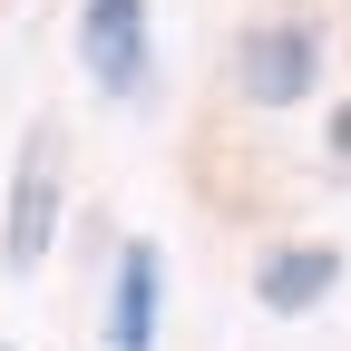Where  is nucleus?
<instances>
[{"label":"nucleus","mask_w":351,"mask_h":351,"mask_svg":"<svg viewBox=\"0 0 351 351\" xmlns=\"http://www.w3.org/2000/svg\"><path fill=\"white\" fill-rule=\"evenodd\" d=\"M49 234H59V117H39V127H29V147H20V176H10L0 263H10V274H29V263L49 254Z\"/></svg>","instance_id":"1"},{"label":"nucleus","mask_w":351,"mask_h":351,"mask_svg":"<svg viewBox=\"0 0 351 351\" xmlns=\"http://www.w3.org/2000/svg\"><path fill=\"white\" fill-rule=\"evenodd\" d=\"M302 88H322V39L302 29V20H263L234 39V98L254 108H293Z\"/></svg>","instance_id":"2"},{"label":"nucleus","mask_w":351,"mask_h":351,"mask_svg":"<svg viewBox=\"0 0 351 351\" xmlns=\"http://www.w3.org/2000/svg\"><path fill=\"white\" fill-rule=\"evenodd\" d=\"M78 59L108 98H137L147 88V0H88L78 10Z\"/></svg>","instance_id":"3"},{"label":"nucleus","mask_w":351,"mask_h":351,"mask_svg":"<svg viewBox=\"0 0 351 351\" xmlns=\"http://www.w3.org/2000/svg\"><path fill=\"white\" fill-rule=\"evenodd\" d=\"M332 283H341V244H283V254H263V274H254L263 313H313Z\"/></svg>","instance_id":"4"},{"label":"nucleus","mask_w":351,"mask_h":351,"mask_svg":"<svg viewBox=\"0 0 351 351\" xmlns=\"http://www.w3.org/2000/svg\"><path fill=\"white\" fill-rule=\"evenodd\" d=\"M147 341H156V244H127L108 293V351H147Z\"/></svg>","instance_id":"5"},{"label":"nucleus","mask_w":351,"mask_h":351,"mask_svg":"<svg viewBox=\"0 0 351 351\" xmlns=\"http://www.w3.org/2000/svg\"><path fill=\"white\" fill-rule=\"evenodd\" d=\"M332 156H341V166H351V108H341V127H332Z\"/></svg>","instance_id":"6"},{"label":"nucleus","mask_w":351,"mask_h":351,"mask_svg":"<svg viewBox=\"0 0 351 351\" xmlns=\"http://www.w3.org/2000/svg\"><path fill=\"white\" fill-rule=\"evenodd\" d=\"M0 351H10V341H0Z\"/></svg>","instance_id":"7"}]
</instances>
